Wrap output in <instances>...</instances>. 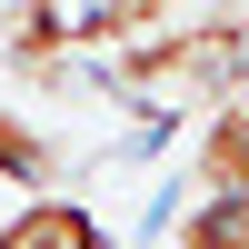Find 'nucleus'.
<instances>
[{
  "label": "nucleus",
  "instance_id": "4",
  "mask_svg": "<svg viewBox=\"0 0 249 249\" xmlns=\"http://www.w3.org/2000/svg\"><path fill=\"white\" fill-rule=\"evenodd\" d=\"M0 179H20V190H50V140H40L20 110H0Z\"/></svg>",
  "mask_w": 249,
  "mask_h": 249
},
{
  "label": "nucleus",
  "instance_id": "3",
  "mask_svg": "<svg viewBox=\"0 0 249 249\" xmlns=\"http://www.w3.org/2000/svg\"><path fill=\"white\" fill-rule=\"evenodd\" d=\"M179 249H249V190H199V210L179 219Z\"/></svg>",
  "mask_w": 249,
  "mask_h": 249
},
{
  "label": "nucleus",
  "instance_id": "2",
  "mask_svg": "<svg viewBox=\"0 0 249 249\" xmlns=\"http://www.w3.org/2000/svg\"><path fill=\"white\" fill-rule=\"evenodd\" d=\"M90 239H100V219L80 199H50V190H30V210L0 230V249H90Z\"/></svg>",
  "mask_w": 249,
  "mask_h": 249
},
{
  "label": "nucleus",
  "instance_id": "1",
  "mask_svg": "<svg viewBox=\"0 0 249 249\" xmlns=\"http://www.w3.org/2000/svg\"><path fill=\"white\" fill-rule=\"evenodd\" d=\"M170 0H30L10 30V60H50V50H90V40H120V30H150Z\"/></svg>",
  "mask_w": 249,
  "mask_h": 249
}]
</instances>
